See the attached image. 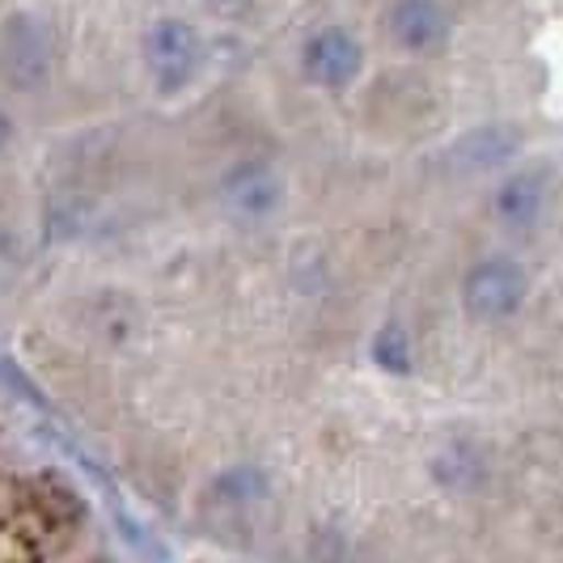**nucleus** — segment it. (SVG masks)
Masks as SVG:
<instances>
[{
	"label": "nucleus",
	"mask_w": 563,
	"mask_h": 563,
	"mask_svg": "<svg viewBox=\"0 0 563 563\" xmlns=\"http://www.w3.org/2000/svg\"><path fill=\"white\" fill-rule=\"evenodd\" d=\"M301 64H306V77L322 89H343L361 77L365 68V47L339 26H327L306 38L301 47Z\"/></svg>",
	"instance_id": "nucleus-4"
},
{
	"label": "nucleus",
	"mask_w": 563,
	"mask_h": 563,
	"mask_svg": "<svg viewBox=\"0 0 563 563\" xmlns=\"http://www.w3.org/2000/svg\"><path fill=\"white\" fill-rule=\"evenodd\" d=\"M217 492H221L225 500L246 505V500L267 496V479H263V471H254V466H233V471H225V475L217 479Z\"/></svg>",
	"instance_id": "nucleus-10"
},
{
	"label": "nucleus",
	"mask_w": 563,
	"mask_h": 563,
	"mask_svg": "<svg viewBox=\"0 0 563 563\" xmlns=\"http://www.w3.org/2000/svg\"><path fill=\"white\" fill-rule=\"evenodd\" d=\"M13 144V119H9V111H0V153Z\"/></svg>",
	"instance_id": "nucleus-11"
},
{
	"label": "nucleus",
	"mask_w": 563,
	"mask_h": 563,
	"mask_svg": "<svg viewBox=\"0 0 563 563\" xmlns=\"http://www.w3.org/2000/svg\"><path fill=\"white\" fill-rule=\"evenodd\" d=\"M390 34L407 52H437L450 38V13L441 0H395Z\"/></svg>",
	"instance_id": "nucleus-6"
},
{
	"label": "nucleus",
	"mask_w": 563,
	"mask_h": 563,
	"mask_svg": "<svg viewBox=\"0 0 563 563\" xmlns=\"http://www.w3.org/2000/svg\"><path fill=\"white\" fill-rule=\"evenodd\" d=\"M526 292H530V280H526L521 263L483 258V263L471 267V276L462 284V306L475 322H500V318L521 310Z\"/></svg>",
	"instance_id": "nucleus-3"
},
{
	"label": "nucleus",
	"mask_w": 563,
	"mask_h": 563,
	"mask_svg": "<svg viewBox=\"0 0 563 563\" xmlns=\"http://www.w3.org/2000/svg\"><path fill=\"white\" fill-rule=\"evenodd\" d=\"M144 64L162 93H183L203 68V34L183 18H157L144 30Z\"/></svg>",
	"instance_id": "nucleus-2"
},
{
	"label": "nucleus",
	"mask_w": 563,
	"mask_h": 563,
	"mask_svg": "<svg viewBox=\"0 0 563 563\" xmlns=\"http://www.w3.org/2000/svg\"><path fill=\"white\" fill-rule=\"evenodd\" d=\"M59 38L38 9H13L0 18V85L9 93H38L56 77Z\"/></svg>",
	"instance_id": "nucleus-1"
},
{
	"label": "nucleus",
	"mask_w": 563,
	"mask_h": 563,
	"mask_svg": "<svg viewBox=\"0 0 563 563\" xmlns=\"http://www.w3.org/2000/svg\"><path fill=\"white\" fill-rule=\"evenodd\" d=\"M542 203H547V174H542V169H521V174H512L505 187L496 191V212H500V221H508V225H517V229L534 225Z\"/></svg>",
	"instance_id": "nucleus-7"
},
{
	"label": "nucleus",
	"mask_w": 563,
	"mask_h": 563,
	"mask_svg": "<svg viewBox=\"0 0 563 563\" xmlns=\"http://www.w3.org/2000/svg\"><path fill=\"white\" fill-rule=\"evenodd\" d=\"M373 365L395 373V377H407V373H411V335H407L398 322L377 331V339H373Z\"/></svg>",
	"instance_id": "nucleus-9"
},
{
	"label": "nucleus",
	"mask_w": 563,
	"mask_h": 563,
	"mask_svg": "<svg viewBox=\"0 0 563 563\" xmlns=\"http://www.w3.org/2000/svg\"><path fill=\"white\" fill-rule=\"evenodd\" d=\"M517 132L512 128H475L466 132L457 148H453V162H462V169H483V166H500L517 153Z\"/></svg>",
	"instance_id": "nucleus-8"
},
{
	"label": "nucleus",
	"mask_w": 563,
	"mask_h": 563,
	"mask_svg": "<svg viewBox=\"0 0 563 563\" xmlns=\"http://www.w3.org/2000/svg\"><path fill=\"white\" fill-rule=\"evenodd\" d=\"M221 199L242 221H267L284 203V178L267 162H242L221 178Z\"/></svg>",
	"instance_id": "nucleus-5"
}]
</instances>
